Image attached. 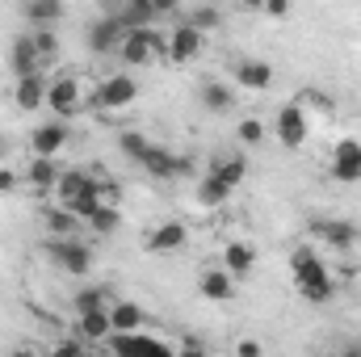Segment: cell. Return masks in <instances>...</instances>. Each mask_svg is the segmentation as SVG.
I'll use <instances>...</instances> for the list:
<instances>
[{"mask_svg": "<svg viewBox=\"0 0 361 357\" xmlns=\"http://www.w3.org/2000/svg\"><path fill=\"white\" fill-rule=\"evenodd\" d=\"M109 320H114V332H135V328H143V324H147L143 307H139V303H130V298L109 303Z\"/></svg>", "mask_w": 361, "mask_h": 357, "instance_id": "24", "label": "cell"}, {"mask_svg": "<svg viewBox=\"0 0 361 357\" xmlns=\"http://www.w3.org/2000/svg\"><path fill=\"white\" fill-rule=\"evenodd\" d=\"M105 345H109L114 353H160V357L173 353L169 341H156V337H147V332H139V328H135V332H109Z\"/></svg>", "mask_w": 361, "mask_h": 357, "instance_id": "13", "label": "cell"}, {"mask_svg": "<svg viewBox=\"0 0 361 357\" xmlns=\"http://www.w3.org/2000/svg\"><path fill=\"white\" fill-rule=\"evenodd\" d=\"M118 152L126 156V160H143V152H147V135H139V131H122L118 135Z\"/></svg>", "mask_w": 361, "mask_h": 357, "instance_id": "33", "label": "cell"}, {"mask_svg": "<svg viewBox=\"0 0 361 357\" xmlns=\"http://www.w3.org/2000/svg\"><path fill=\"white\" fill-rule=\"evenodd\" d=\"M332 177L341 185H357L361 181V139H341L332 147Z\"/></svg>", "mask_w": 361, "mask_h": 357, "instance_id": "14", "label": "cell"}, {"mask_svg": "<svg viewBox=\"0 0 361 357\" xmlns=\"http://www.w3.org/2000/svg\"><path fill=\"white\" fill-rule=\"evenodd\" d=\"M235 353H240V357H257V353H261V345H257V341H240V345H235Z\"/></svg>", "mask_w": 361, "mask_h": 357, "instance_id": "40", "label": "cell"}, {"mask_svg": "<svg viewBox=\"0 0 361 357\" xmlns=\"http://www.w3.org/2000/svg\"><path fill=\"white\" fill-rule=\"evenodd\" d=\"M257 265V248L252 244H244V240H231L227 248H223V269L231 273V277H248Z\"/></svg>", "mask_w": 361, "mask_h": 357, "instance_id": "22", "label": "cell"}, {"mask_svg": "<svg viewBox=\"0 0 361 357\" xmlns=\"http://www.w3.org/2000/svg\"><path fill=\"white\" fill-rule=\"evenodd\" d=\"M261 13H269V17H277V21H281V17L290 13V0H265V8H261Z\"/></svg>", "mask_w": 361, "mask_h": 357, "instance_id": "37", "label": "cell"}, {"mask_svg": "<svg viewBox=\"0 0 361 357\" xmlns=\"http://www.w3.org/2000/svg\"><path fill=\"white\" fill-rule=\"evenodd\" d=\"M290 269H294V286L307 303H332L336 298V282H332L328 265L315 257V248H294Z\"/></svg>", "mask_w": 361, "mask_h": 357, "instance_id": "1", "label": "cell"}, {"mask_svg": "<svg viewBox=\"0 0 361 357\" xmlns=\"http://www.w3.org/2000/svg\"><path fill=\"white\" fill-rule=\"evenodd\" d=\"M4 152H8V147H4V139H0V160H4Z\"/></svg>", "mask_w": 361, "mask_h": 357, "instance_id": "43", "label": "cell"}, {"mask_svg": "<svg viewBox=\"0 0 361 357\" xmlns=\"http://www.w3.org/2000/svg\"><path fill=\"white\" fill-rule=\"evenodd\" d=\"M273 131H277V143L281 147H290V152H298L302 143H307V135H311V122H307V114H302V105H281L277 109V122H273Z\"/></svg>", "mask_w": 361, "mask_h": 357, "instance_id": "5", "label": "cell"}, {"mask_svg": "<svg viewBox=\"0 0 361 357\" xmlns=\"http://www.w3.org/2000/svg\"><path fill=\"white\" fill-rule=\"evenodd\" d=\"M47 85H51L47 68H42V72H30V76H21V80H13V105H17L21 114L47 109Z\"/></svg>", "mask_w": 361, "mask_h": 357, "instance_id": "10", "label": "cell"}, {"mask_svg": "<svg viewBox=\"0 0 361 357\" xmlns=\"http://www.w3.org/2000/svg\"><path fill=\"white\" fill-rule=\"evenodd\" d=\"M42 223H47L51 236H80V214L68 210V206H51V210L42 214Z\"/></svg>", "mask_w": 361, "mask_h": 357, "instance_id": "26", "label": "cell"}, {"mask_svg": "<svg viewBox=\"0 0 361 357\" xmlns=\"http://www.w3.org/2000/svg\"><path fill=\"white\" fill-rule=\"evenodd\" d=\"M25 181H30L34 193H55V185H59V164H55V156H30Z\"/></svg>", "mask_w": 361, "mask_h": 357, "instance_id": "18", "label": "cell"}, {"mask_svg": "<svg viewBox=\"0 0 361 357\" xmlns=\"http://www.w3.org/2000/svg\"><path fill=\"white\" fill-rule=\"evenodd\" d=\"M122 38H126V25H122L118 13H101L97 21H89V51L92 55H118Z\"/></svg>", "mask_w": 361, "mask_h": 357, "instance_id": "6", "label": "cell"}, {"mask_svg": "<svg viewBox=\"0 0 361 357\" xmlns=\"http://www.w3.org/2000/svg\"><path fill=\"white\" fill-rule=\"evenodd\" d=\"M63 0H25V21L30 25H55L63 21Z\"/></svg>", "mask_w": 361, "mask_h": 357, "instance_id": "27", "label": "cell"}, {"mask_svg": "<svg viewBox=\"0 0 361 357\" xmlns=\"http://www.w3.org/2000/svg\"><path fill=\"white\" fill-rule=\"evenodd\" d=\"M76 332L85 337V341H105L109 332H114V320H109V307H92V311H80L76 315Z\"/></svg>", "mask_w": 361, "mask_h": 357, "instance_id": "19", "label": "cell"}, {"mask_svg": "<svg viewBox=\"0 0 361 357\" xmlns=\"http://www.w3.org/2000/svg\"><path fill=\"white\" fill-rule=\"evenodd\" d=\"M47 109H51L55 118H63V122L85 109V89H80V80H76L72 72L51 76V85H47Z\"/></svg>", "mask_w": 361, "mask_h": 357, "instance_id": "3", "label": "cell"}, {"mask_svg": "<svg viewBox=\"0 0 361 357\" xmlns=\"http://www.w3.org/2000/svg\"><path fill=\"white\" fill-rule=\"evenodd\" d=\"M235 135H240L244 147H257V143L265 139V122H261V118H244V122L235 126Z\"/></svg>", "mask_w": 361, "mask_h": 357, "instance_id": "35", "label": "cell"}, {"mask_svg": "<svg viewBox=\"0 0 361 357\" xmlns=\"http://www.w3.org/2000/svg\"><path fill=\"white\" fill-rule=\"evenodd\" d=\"M185 21H193L202 34H210V30H219V25H223V13H219V4H197Z\"/></svg>", "mask_w": 361, "mask_h": 357, "instance_id": "32", "label": "cell"}, {"mask_svg": "<svg viewBox=\"0 0 361 357\" xmlns=\"http://www.w3.org/2000/svg\"><path fill=\"white\" fill-rule=\"evenodd\" d=\"M97 4H101V8H105V13H118V8H122V4H126V0H97Z\"/></svg>", "mask_w": 361, "mask_h": 357, "instance_id": "41", "label": "cell"}, {"mask_svg": "<svg viewBox=\"0 0 361 357\" xmlns=\"http://www.w3.org/2000/svg\"><path fill=\"white\" fill-rule=\"evenodd\" d=\"M164 47H169L164 34H156L152 25H139V30H126V38H122V47H118V59H122L126 68H152V63L164 55Z\"/></svg>", "mask_w": 361, "mask_h": 357, "instance_id": "2", "label": "cell"}, {"mask_svg": "<svg viewBox=\"0 0 361 357\" xmlns=\"http://www.w3.org/2000/svg\"><path fill=\"white\" fill-rule=\"evenodd\" d=\"M210 173H219V177L235 189L240 181L248 177V156H223V160H214V164H210Z\"/></svg>", "mask_w": 361, "mask_h": 357, "instance_id": "30", "label": "cell"}, {"mask_svg": "<svg viewBox=\"0 0 361 357\" xmlns=\"http://www.w3.org/2000/svg\"><path fill=\"white\" fill-rule=\"evenodd\" d=\"M227 198H231V185L219 177V173H206V177L197 181V206L210 210V206H223Z\"/></svg>", "mask_w": 361, "mask_h": 357, "instance_id": "25", "label": "cell"}, {"mask_svg": "<svg viewBox=\"0 0 361 357\" xmlns=\"http://www.w3.org/2000/svg\"><path fill=\"white\" fill-rule=\"evenodd\" d=\"M311 236H319L332 253H349L357 244V227L349 219H315L311 223Z\"/></svg>", "mask_w": 361, "mask_h": 357, "instance_id": "16", "label": "cell"}, {"mask_svg": "<svg viewBox=\"0 0 361 357\" xmlns=\"http://www.w3.org/2000/svg\"><path fill=\"white\" fill-rule=\"evenodd\" d=\"M47 257L63 273H72V277H85L92 269V253H89V244H80V236H55L47 244Z\"/></svg>", "mask_w": 361, "mask_h": 357, "instance_id": "4", "label": "cell"}, {"mask_svg": "<svg viewBox=\"0 0 361 357\" xmlns=\"http://www.w3.org/2000/svg\"><path fill=\"white\" fill-rule=\"evenodd\" d=\"M189 244V227L180 223V219H164V223H156L147 236H143V248L152 253V257H169V253H180Z\"/></svg>", "mask_w": 361, "mask_h": 357, "instance_id": "7", "label": "cell"}, {"mask_svg": "<svg viewBox=\"0 0 361 357\" xmlns=\"http://www.w3.org/2000/svg\"><path fill=\"white\" fill-rule=\"evenodd\" d=\"M92 307H109V290L105 286H89V290L76 294V315L80 311H92Z\"/></svg>", "mask_w": 361, "mask_h": 357, "instance_id": "34", "label": "cell"}, {"mask_svg": "<svg viewBox=\"0 0 361 357\" xmlns=\"http://www.w3.org/2000/svg\"><path fill=\"white\" fill-rule=\"evenodd\" d=\"M197 101H202L206 114H231L235 109V89L231 85H219V80H206L197 89Z\"/></svg>", "mask_w": 361, "mask_h": 357, "instance_id": "20", "label": "cell"}, {"mask_svg": "<svg viewBox=\"0 0 361 357\" xmlns=\"http://www.w3.org/2000/svg\"><path fill=\"white\" fill-rule=\"evenodd\" d=\"M17 189V173L13 169H0V193H13Z\"/></svg>", "mask_w": 361, "mask_h": 357, "instance_id": "38", "label": "cell"}, {"mask_svg": "<svg viewBox=\"0 0 361 357\" xmlns=\"http://www.w3.org/2000/svg\"><path fill=\"white\" fill-rule=\"evenodd\" d=\"M152 4H156V13H160V17H169V13H177V8H180V0H152Z\"/></svg>", "mask_w": 361, "mask_h": 357, "instance_id": "39", "label": "cell"}, {"mask_svg": "<svg viewBox=\"0 0 361 357\" xmlns=\"http://www.w3.org/2000/svg\"><path fill=\"white\" fill-rule=\"evenodd\" d=\"M197 290H202V298H210V303H227V298H235V277H231L227 269H210V273H202Z\"/></svg>", "mask_w": 361, "mask_h": 357, "instance_id": "21", "label": "cell"}, {"mask_svg": "<svg viewBox=\"0 0 361 357\" xmlns=\"http://www.w3.org/2000/svg\"><path fill=\"white\" fill-rule=\"evenodd\" d=\"M42 68L47 63H42V55L34 47V34H17L13 47H8V72H13V80H21L30 72H42Z\"/></svg>", "mask_w": 361, "mask_h": 357, "instance_id": "15", "label": "cell"}, {"mask_svg": "<svg viewBox=\"0 0 361 357\" xmlns=\"http://www.w3.org/2000/svg\"><path fill=\"white\" fill-rule=\"evenodd\" d=\"M30 34H34V47H38L42 63H55V55H59V34H55V25H30Z\"/></svg>", "mask_w": 361, "mask_h": 357, "instance_id": "31", "label": "cell"}, {"mask_svg": "<svg viewBox=\"0 0 361 357\" xmlns=\"http://www.w3.org/2000/svg\"><path fill=\"white\" fill-rule=\"evenodd\" d=\"M89 227H92V231H97V236H114V231L122 227V210H118L114 202H101V206L92 210Z\"/></svg>", "mask_w": 361, "mask_h": 357, "instance_id": "29", "label": "cell"}, {"mask_svg": "<svg viewBox=\"0 0 361 357\" xmlns=\"http://www.w3.org/2000/svg\"><path fill=\"white\" fill-rule=\"evenodd\" d=\"M231 76H235V89H248V92H261L273 85V68L265 59H235Z\"/></svg>", "mask_w": 361, "mask_h": 357, "instance_id": "17", "label": "cell"}, {"mask_svg": "<svg viewBox=\"0 0 361 357\" xmlns=\"http://www.w3.org/2000/svg\"><path fill=\"white\" fill-rule=\"evenodd\" d=\"M118 17H122V25H126V30H139V25H152L160 13H156V4H152V0H126V4L118 8Z\"/></svg>", "mask_w": 361, "mask_h": 357, "instance_id": "28", "label": "cell"}, {"mask_svg": "<svg viewBox=\"0 0 361 357\" xmlns=\"http://www.w3.org/2000/svg\"><path fill=\"white\" fill-rule=\"evenodd\" d=\"M135 97H139V85H135V76H126V72L105 76V80L97 85V105H101V109H126Z\"/></svg>", "mask_w": 361, "mask_h": 357, "instance_id": "11", "label": "cell"}, {"mask_svg": "<svg viewBox=\"0 0 361 357\" xmlns=\"http://www.w3.org/2000/svg\"><path fill=\"white\" fill-rule=\"evenodd\" d=\"M101 181L92 177V173H80V169H72V173H59V185H55V198H59V206H68L72 198H80V193H89L97 189Z\"/></svg>", "mask_w": 361, "mask_h": 357, "instance_id": "23", "label": "cell"}, {"mask_svg": "<svg viewBox=\"0 0 361 357\" xmlns=\"http://www.w3.org/2000/svg\"><path fill=\"white\" fill-rule=\"evenodd\" d=\"M235 4H244V8H252V13H257V8H265V0H235Z\"/></svg>", "mask_w": 361, "mask_h": 357, "instance_id": "42", "label": "cell"}, {"mask_svg": "<svg viewBox=\"0 0 361 357\" xmlns=\"http://www.w3.org/2000/svg\"><path fill=\"white\" fill-rule=\"evenodd\" d=\"M101 202H114L118 206L122 202V185L118 181H101Z\"/></svg>", "mask_w": 361, "mask_h": 357, "instance_id": "36", "label": "cell"}, {"mask_svg": "<svg viewBox=\"0 0 361 357\" xmlns=\"http://www.w3.org/2000/svg\"><path fill=\"white\" fill-rule=\"evenodd\" d=\"M139 169H143L147 177H156V181H173V177H185V173H189V160H185V156H173V152L160 147V143H147Z\"/></svg>", "mask_w": 361, "mask_h": 357, "instance_id": "8", "label": "cell"}, {"mask_svg": "<svg viewBox=\"0 0 361 357\" xmlns=\"http://www.w3.org/2000/svg\"><path fill=\"white\" fill-rule=\"evenodd\" d=\"M202 30L193 25V21H185L180 17L177 25H173V34H169V47H164V55L173 59V63H193L197 55H202Z\"/></svg>", "mask_w": 361, "mask_h": 357, "instance_id": "9", "label": "cell"}, {"mask_svg": "<svg viewBox=\"0 0 361 357\" xmlns=\"http://www.w3.org/2000/svg\"><path fill=\"white\" fill-rule=\"evenodd\" d=\"M68 126H63V118H55V122H38L34 131H30V156H59L63 147H68Z\"/></svg>", "mask_w": 361, "mask_h": 357, "instance_id": "12", "label": "cell"}]
</instances>
